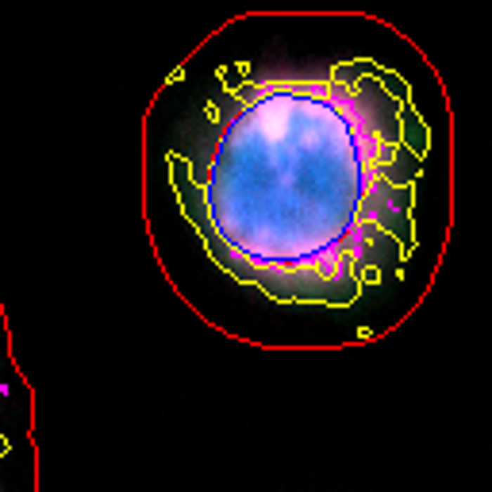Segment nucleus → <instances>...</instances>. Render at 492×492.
Masks as SVG:
<instances>
[{"instance_id":"nucleus-1","label":"nucleus","mask_w":492,"mask_h":492,"mask_svg":"<svg viewBox=\"0 0 492 492\" xmlns=\"http://www.w3.org/2000/svg\"><path fill=\"white\" fill-rule=\"evenodd\" d=\"M412 123L373 62L246 81L204 104L169 158L177 200L235 281L347 308L415 246Z\"/></svg>"}]
</instances>
